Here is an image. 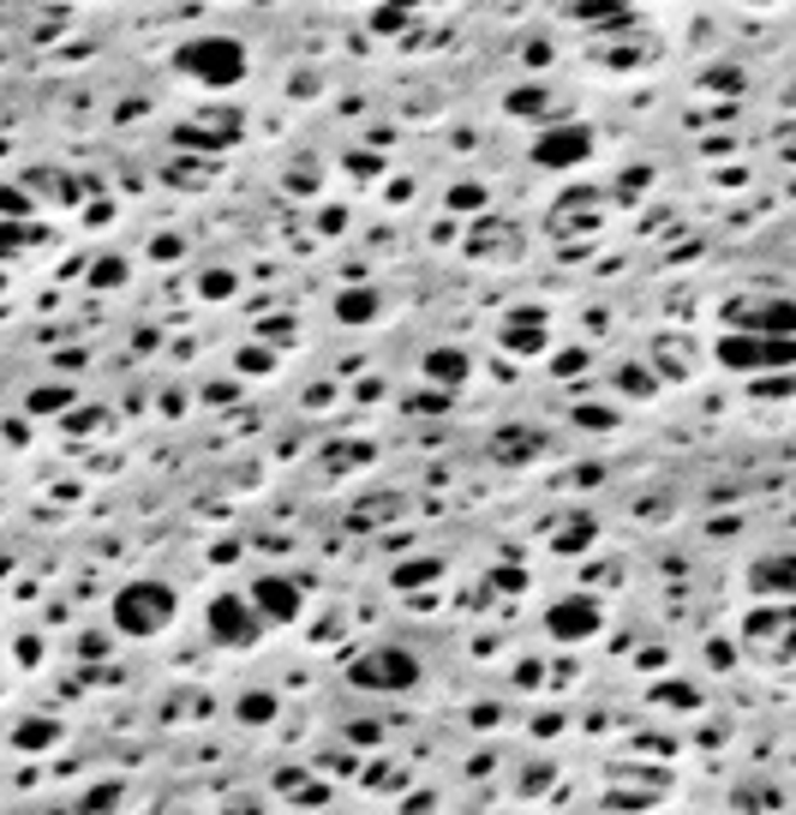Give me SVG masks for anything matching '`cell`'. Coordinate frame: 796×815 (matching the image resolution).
<instances>
[{"instance_id": "cell-24", "label": "cell", "mask_w": 796, "mask_h": 815, "mask_svg": "<svg viewBox=\"0 0 796 815\" xmlns=\"http://www.w3.org/2000/svg\"><path fill=\"white\" fill-rule=\"evenodd\" d=\"M0 216H31V193H19V186H0Z\"/></svg>"}, {"instance_id": "cell-29", "label": "cell", "mask_w": 796, "mask_h": 815, "mask_svg": "<svg viewBox=\"0 0 796 815\" xmlns=\"http://www.w3.org/2000/svg\"><path fill=\"white\" fill-rule=\"evenodd\" d=\"M19 659H24V666H36V659H43V642H36V635H24V642H19Z\"/></svg>"}, {"instance_id": "cell-5", "label": "cell", "mask_w": 796, "mask_h": 815, "mask_svg": "<svg viewBox=\"0 0 796 815\" xmlns=\"http://www.w3.org/2000/svg\"><path fill=\"white\" fill-rule=\"evenodd\" d=\"M258 635H264V618L252 611V600H240V594H216V600H210V642L252 647Z\"/></svg>"}, {"instance_id": "cell-25", "label": "cell", "mask_w": 796, "mask_h": 815, "mask_svg": "<svg viewBox=\"0 0 796 815\" xmlns=\"http://www.w3.org/2000/svg\"><path fill=\"white\" fill-rule=\"evenodd\" d=\"M204 295H210V300L234 295V271H210V276H204Z\"/></svg>"}, {"instance_id": "cell-17", "label": "cell", "mask_w": 796, "mask_h": 815, "mask_svg": "<svg viewBox=\"0 0 796 815\" xmlns=\"http://www.w3.org/2000/svg\"><path fill=\"white\" fill-rule=\"evenodd\" d=\"M551 546H557V552H581V546H593V516H569V521H563V533H551Z\"/></svg>"}, {"instance_id": "cell-20", "label": "cell", "mask_w": 796, "mask_h": 815, "mask_svg": "<svg viewBox=\"0 0 796 815\" xmlns=\"http://www.w3.org/2000/svg\"><path fill=\"white\" fill-rule=\"evenodd\" d=\"M240 720H246V725H264V720H276V696H269V690H252V696H240Z\"/></svg>"}, {"instance_id": "cell-19", "label": "cell", "mask_w": 796, "mask_h": 815, "mask_svg": "<svg viewBox=\"0 0 796 815\" xmlns=\"http://www.w3.org/2000/svg\"><path fill=\"white\" fill-rule=\"evenodd\" d=\"M55 737H60V725H55V720H24L19 732H12V744H19V749H48Z\"/></svg>"}, {"instance_id": "cell-26", "label": "cell", "mask_w": 796, "mask_h": 815, "mask_svg": "<svg viewBox=\"0 0 796 815\" xmlns=\"http://www.w3.org/2000/svg\"><path fill=\"white\" fill-rule=\"evenodd\" d=\"M407 12H414V0H395V7H383L378 19H371V24H378V31H395V24L407 19Z\"/></svg>"}, {"instance_id": "cell-4", "label": "cell", "mask_w": 796, "mask_h": 815, "mask_svg": "<svg viewBox=\"0 0 796 815\" xmlns=\"http://www.w3.org/2000/svg\"><path fill=\"white\" fill-rule=\"evenodd\" d=\"M348 678L359 684V690H378V696H402L419 684V659L407 654V647H366V654L348 666Z\"/></svg>"}, {"instance_id": "cell-8", "label": "cell", "mask_w": 796, "mask_h": 815, "mask_svg": "<svg viewBox=\"0 0 796 815\" xmlns=\"http://www.w3.org/2000/svg\"><path fill=\"white\" fill-rule=\"evenodd\" d=\"M246 600H252V611H258L264 623H293V618H300V606H305V594H300V582H293V576H258Z\"/></svg>"}, {"instance_id": "cell-2", "label": "cell", "mask_w": 796, "mask_h": 815, "mask_svg": "<svg viewBox=\"0 0 796 815\" xmlns=\"http://www.w3.org/2000/svg\"><path fill=\"white\" fill-rule=\"evenodd\" d=\"M174 588L169 582H157V576H138V582H126L120 594H114V630L120 635H157V630H169L174 623Z\"/></svg>"}, {"instance_id": "cell-23", "label": "cell", "mask_w": 796, "mask_h": 815, "mask_svg": "<svg viewBox=\"0 0 796 815\" xmlns=\"http://www.w3.org/2000/svg\"><path fill=\"white\" fill-rule=\"evenodd\" d=\"M431 576H438V564H431V558H419V564L395 570V588H419V582H431Z\"/></svg>"}, {"instance_id": "cell-1", "label": "cell", "mask_w": 796, "mask_h": 815, "mask_svg": "<svg viewBox=\"0 0 796 815\" xmlns=\"http://www.w3.org/2000/svg\"><path fill=\"white\" fill-rule=\"evenodd\" d=\"M174 72L210 84V91H234L246 79V48L234 36H192V43L174 48Z\"/></svg>"}, {"instance_id": "cell-27", "label": "cell", "mask_w": 796, "mask_h": 815, "mask_svg": "<svg viewBox=\"0 0 796 815\" xmlns=\"http://www.w3.org/2000/svg\"><path fill=\"white\" fill-rule=\"evenodd\" d=\"M480 204H485L480 186H455V193H449V210H480Z\"/></svg>"}, {"instance_id": "cell-6", "label": "cell", "mask_w": 796, "mask_h": 815, "mask_svg": "<svg viewBox=\"0 0 796 815\" xmlns=\"http://www.w3.org/2000/svg\"><path fill=\"white\" fill-rule=\"evenodd\" d=\"M593 157V126L581 120H563V126H545L533 145V162L539 169H575V162Z\"/></svg>"}, {"instance_id": "cell-30", "label": "cell", "mask_w": 796, "mask_h": 815, "mask_svg": "<svg viewBox=\"0 0 796 815\" xmlns=\"http://www.w3.org/2000/svg\"><path fill=\"white\" fill-rule=\"evenodd\" d=\"M749 7H773V0H749Z\"/></svg>"}, {"instance_id": "cell-9", "label": "cell", "mask_w": 796, "mask_h": 815, "mask_svg": "<svg viewBox=\"0 0 796 815\" xmlns=\"http://www.w3.org/2000/svg\"><path fill=\"white\" fill-rule=\"evenodd\" d=\"M737 330H754V336H791L796 330V306L791 300H761V306H737Z\"/></svg>"}, {"instance_id": "cell-15", "label": "cell", "mask_w": 796, "mask_h": 815, "mask_svg": "<svg viewBox=\"0 0 796 815\" xmlns=\"http://www.w3.org/2000/svg\"><path fill=\"white\" fill-rule=\"evenodd\" d=\"M36 240H43V228H31L24 216H0V264L19 259V252H31Z\"/></svg>"}, {"instance_id": "cell-18", "label": "cell", "mask_w": 796, "mask_h": 815, "mask_svg": "<svg viewBox=\"0 0 796 815\" xmlns=\"http://www.w3.org/2000/svg\"><path fill=\"white\" fill-rule=\"evenodd\" d=\"M72 397H79L72 384H48V390H31L24 408H31V414H60V408H72Z\"/></svg>"}, {"instance_id": "cell-16", "label": "cell", "mask_w": 796, "mask_h": 815, "mask_svg": "<svg viewBox=\"0 0 796 815\" xmlns=\"http://www.w3.org/2000/svg\"><path fill=\"white\" fill-rule=\"evenodd\" d=\"M336 318H342V324H371V318H378V295H371V288H342V295H336Z\"/></svg>"}, {"instance_id": "cell-7", "label": "cell", "mask_w": 796, "mask_h": 815, "mask_svg": "<svg viewBox=\"0 0 796 815\" xmlns=\"http://www.w3.org/2000/svg\"><path fill=\"white\" fill-rule=\"evenodd\" d=\"M599 623H605V611H599L593 594L551 600V611H545V630L557 635V642H587V635H599Z\"/></svg>"}, {"instance_id": "cell-31", "label": "cell", "mask_w": 796, "mask_h": 815, "mask_svg": "<svg viewBox=\"0 0 796 815\" xmlns=\"http://www.w3.org/2000/svg\"><path fill=\"white\" fill-rule=\"evenodd\" d=\"M0 576H7V558H0Z\"/></svg>"}, {"instance_id": "cell-32", "label": "cell", "mask_w": 796, "mask_h": 815, "mask_svg": "<svg viewBox=\"0 0 796 815\" xmlns=\"http://www.w3.org/2000/svg\"><path fill=\"white\" fill-rule=\"evenodd\" d=\"M0 288H7V276H0Z\"/></svg>"}, {"instance_id": "cell-3", "label": "cell", "mask_w": 796, "mask_h": 815, "mask_svg": "<svg viewBox=\"0 0 796 815\" xmlns=\"http://www.w3.org/2000/svg\"><path fill=\"white\" fill-rule=\"evenodd\" d=\"M791 360H796V336H754V330L718 336V366H730V372H785Z\"/></svg>"}, {"instance_id": "cell-12", "label": "cell", "mask_w": 796, "mask_h": 815, "mask_svg": "<svg viewBox=\"0 0 796 815\" xmlns=\"http://www.w3.org/2000/svg\"><path fill=\"white\" fill-rule=\"evenodd\" d=\"M504 348L539 354V348H545V318H539V312H516V318L504 324Z\"/></svg>"}, {"instance_id": "cell-14", "label": "cell", "mask_w": 796, "mask_h": 815, "mask_svg": "<svg viewBox=\"0 0 796 815\" xmlns=\"http://www.w3.org/2000/svg\"><path fill=\"white\" fill-rule=\"evenodd\" d=\"M473 259H504V252H516V228L509 222H480V234L468 240Z\"/></svg>"}, {"instance_id": "cell-21", "label": "cell", "mask_w": 796, "mask_h": 815, "mask_svg": "<svg viewBox=\"0 0 796 815\" xmlns=\"http://www.w3.org/2000/svg\"><path fill=\"white\" fill-rule=\"evenodd\" d=\"M618 384L628 390V397H653V390H659V372H647V366H623Z\"/></svg>"}, {"instance_id": "cell-22", "label": "cell", "mask_w": 796, "mask_h": 815, "mask_svg": "<svg viewBox=\"0 0 796 815\" xmlns=\"http://www.w3.org/2000/svg\"><path fill=\"white\" fill-rule=\"evenodd\" d=\"M120 283H126V259H102L90 271V288H120Z\"/></svg>"}, {"instance_id": "cell-28", "label": "cell", "mask_w": 796, "mask_h": 815, "mask_svg": "<svg viewBox=\"0 0 796 815\" xmlns=\"http://www.w3.org/2000/svg\"><path fill=\"white\" fill-rule=\"evenodd\" d=\"M114 797H120V785H102V792H90V797H84V810H108Z\"/></svg>"}, {"instance_id": "cell-11", "label": "cell", "mask_w": 796, "mask_h": 815, "mask_svg": "<svg viewBox=\"0 0 796 815\" xmlns=\"http://www.w3.org/2000/svg\"><path fill=\"white\" fill-rule=\"evenodd\" d=\"M749 588L778 594V600H785V594L796 588V564H791V558H761V564L749 570Z\"/></svg>"}, {"instance_id": "cell-13", "label": "cell", "mask_w": 796, "mask_h": 815, "mask_svg": "<svg viewBox=\"0 0 796 815\" xmlns=\"http://www.w3.org/2000/svg\"><path fill=\"white\" fill-rule=\"evenodd\" d=\"M509 114H516V120H551L557 102H551L545 84H516V91H509Z\"/></svg>"}, {"instance_id": "cell-10", "label": "cell", "mask_w": 796, "mask_h": 815, "mask_svg": "<svg viewBox=\"0 0 796 815\" xmlns=\"http://www.w3.org/2000/svg\"><path fill=\"white\" fill-rule=\"evenodd\" d=\"M468 372H473V360L461 348H431L426 354V378H431V384H443V390H461V384H468Z\"/></svg>"}]
</instances>
